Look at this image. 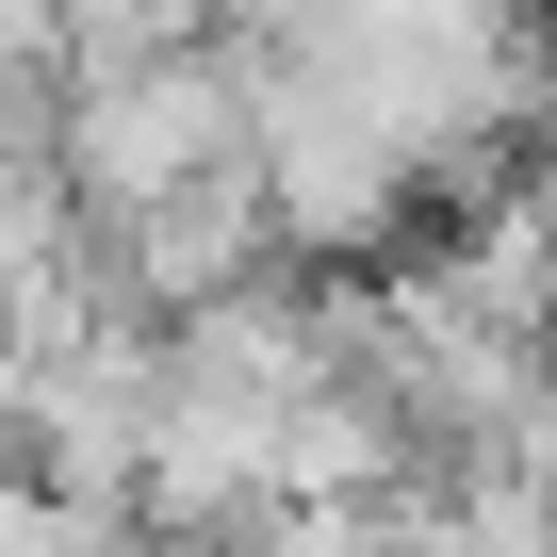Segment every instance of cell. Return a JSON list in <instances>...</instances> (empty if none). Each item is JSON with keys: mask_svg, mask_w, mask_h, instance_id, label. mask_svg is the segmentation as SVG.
<instances>
[{"mask_svg": "<svg viewBox=\"0 0 557 557\" xmlns=\"http://www.w3.org/2000/svg\"><path fill=\"white\" fill-rule=\"evenodd\" d=\"M394 557H475V541L459 524H394Z\"/></svg>", "mask_w": 557, "mask_h": 557, "instance_id": "obj_5", "label": "cell"}, {"mask_svg": "<svg viewBox=\"0 0 557 557\" xmlns=\"http://www.w3.org/2000/svg\"><path fill=\"white\" fill-rule=\"evenodd\" d=\"M50 115H66V50H50L34 0H0V148H34Z\"/></svg>", "mask_w": 557, "mask_h": 557, "instance_id": "obj_3", "label": "cell"}, {"mask_svg": "<svg viewBox=\"0 0 557 557\" xmlns=\"http://www.w3.org/2000/svg\"><path fill=\"white\" fill-rule=\"evenodd\" d=\"M132 557H230V541H132Z\"/></svg>", "mask_w": 557, "mask_h": 557, "instance_id": "obj_6", "label": "cell"}, {"mask_svg": "<svg viewBox=\"0 0 557 557\" xmlns=\"http://www.w3.org/2000/svg\"><path fill=\"white\" fill-rule=\"evenodd\" d=\"M34 17H50L66 83H115V66H164V50H197V0H34Z\"/></svg>", "mask_w": 557, "mask_h": 557, "instance_id": "obj_2", "label": "cell"}, {"mask_svg": "<svg viewBox=\"0 0 557 557\" xmlns=\"http://www.w3.org/2000/svg\"><path fill=\"white\" fill-rule=\"evenodd\" d=\"M246 83H262V50H164V66H115V83H66V197L83 213H132V197H164V181H213V164H246Z\"/></svg>", "mask_w": 557, "mask_h": 557, "instance_id": "obj_1", "label": "cell"}, {"mask_svg": "<svg viewBox=\"0 0 557 557\" xmlns=\"http://www.w3.org/2000/svg\"><path fill=\"white\" fill-rule=\"evenodd\" d=\"M492 475H508V492H524V508L557 524V377H541V394L508 410V443H492Z\"/></svg>", "mask_w": 557, "mask_h": 557, "instance_id": "obj_4", "label": "cell"}]
</instances>
